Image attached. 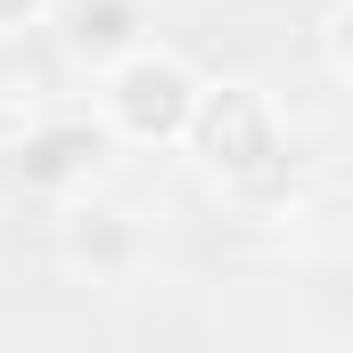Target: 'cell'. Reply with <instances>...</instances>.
Returning <instances> with one entry per match:
<instances>
[{
	"instance_id": "1",
	"label": "cell",
	"mask_w": 353,
	"mask_h": 353,
	"mask_svg": "<svg viewBox=\"0 0 353 353\" xmlns=\"http://www.w3.org/2000/svg\"><path fill=\"white\" fill-rule=\"evenodd\" d=\"M205 148L222 157V165H239V173H255L271 157L263 140V115H255V99H239V90H222L214 107H205Z\"/></svg>"
},
{
	"instance_id": "2",
	"label": "cell",
	"mask_w": 353,
	"mask_h": 353,
	"mask_svg": "<svg viewBox=\"0 0 353 353\" xmlns=\"http://www.w3.org/2000/svg\"><path fill=\"white\" fill-rule=\"evenodd\" d=\"M115 90H123V115H132L140 132H173L181 107H189V83H181L173 66H132Z\"/></svg>"
},
{
	"instance_id": "3",
	"label": "cell",
	"mask_w": 353,
	"mask_h": 353,
	"mask_svg": "<svg viewBox=\"0 0 353 353\" xmlns=\"http://www.w3.org/2000/svg\"><path fill=\"white\" fill-rule=\"evenodd\" d=\"M74 33H83L90 50H115V41L132 33V8H123V0H83V8H74Z\"/></svg>"
},
{
	"instance_id": "4",
	"label": "cell",
	"mask_w": 353,
	"mask_h": 353,
	"mask_svg": "<svg viewBox=\"0 0 353 353\" xmlns=\"http://www.w3.org/2000/svg\"><path fill=\"white\" fill-rule=\"evenodd\" d=\"M74 157H83V140H41V148H33V173H66Z\"/></svg>"
},
{
	"instance_id": "5",
	"label": "cell",
	"mask_w": 353,
	"mask_h": 353,
	"mask_svg": "<svg viewBox=\"0 0 353 353\" xmlns=\"http://www.w3.org/2000/svg\"><path fill=\"white\" fill-rule=\"evenodd\" d=\"M25 8H33V0H0V17H25Z\"/></svg>"
},
{
	"instance_id": "6",
	"label": "cell",
	"mask_w": 353,
	"mask_h": 353,
	"mask_svg": "<svg viewBox=\"0 0 353 353\" xmlns=\"http://www.w3.org/2000/svg\"><path fill=\"white\" fill-rule=\"evenodd\" d=\"M345 50H353V17H345Z\"/></svg>"
}]
</instances>
